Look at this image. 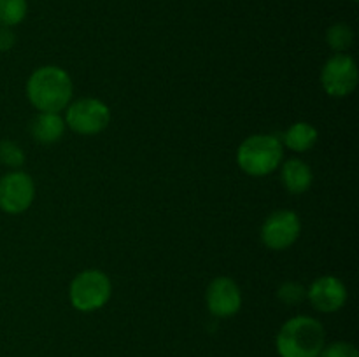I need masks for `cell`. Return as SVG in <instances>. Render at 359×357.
I'll return each mask as SVG.
<instances>
[{
	"instance_id": "obj_8",
	"label": "cell",
	"mask_w": 359,
	"mask_h": 357,
	"mask_svg": "<svg viewBox=\"0 0 359 357\" xmlns=\"http://www.w3.org/2000/svg\"><path fill=\"white\" fill-rule=\"evenodd\" d=\"M35 196L34 181L25 172H11L0 178V209L7 214H21Z\"/></svg>"
},
{
	"instance_id": "obj_11",
	"label": "cell",
	"mask_w": 359,
	"mask_h": 357,
	"mask_svg": "<svg viewBox=\"0 0 359 357\" xmlns=\"http://www.w3.org/2000/svg\"><path fill=\"white\" fill-rule=\"evenodd\" d=\"M65 132V121L56 112H41L32 122V135L42 144L58 142Z\"/></svg>"
},
{
	"instance_id": "obj_12",
	"label": "cell",
	"mask_w": 359,
	"mask_h": 357,
	"mask_svg": "<svg viewBox=\"0 0 359 357\" xmlns=\"http://www.w3.org/2000/svg\"><path fill=\"white\" fill-rule=\"evenodd\" d=\"M283 184L293 195H302L312 184V170L302 160H287L283 164Z\"/></svg>"
},
{
	"instance_id": "obj_18",
	"label": "cell",
	"mask_w": 359,
	"mask_h": 357,
	"mask_svg": "<svg viewBox=\"0 0 359 357\" xmlns=\"http://www.w3.org/2000/svg\"><path fill=\"white\" fill-rule=\"evenodd\" d=\"M319 357H359V352L353 343L333 342L323 346Z\"/></svg>"
},
{
	"instance_id": "obj_15",
	"label": "cell",
	"mask_w": 359,
	"mask_h": 357,
	"mask_svg": "<svg viewBox=\"0 0 359 357\" xmlns=\"http://www.w3.org/2000/svg\"><path fill=\"white\" fill-rule=\"evenodd\" d=\"M354 41V31L349 24L346 23H337L328 28L326 31V42L330 48L337 52H344L351 48Z\"/></svg>"
},
{
	"instance_id": "obj_2",
	"label": "cell",
	"mask_w": 359,
	"mask_h": 357,
	"mask_svg": "<svg viewBox=\"0 0 359 357\" xmlns=\"http://www.w3.org/2000/svg\"><path fill=\"white\" fill-rule=\"evenodd\" d=\"M325 340L321 322L309 315H298L280 328L276 346L280 357H319Z\"/></svg>"
},
{
	"instance_id": "obj_14",
	"label": "cell",
	"mask_w": 359,
	"mask_h": 357,
	"mask_svg": "<svg viewBox=\"0 0 359 357\" xmlns=\"http://www.w3.org/2000/svg\"><path fill=\"white\" fill-rule=\"evenodd\" d=\"M27 0H0V27H16L25 20Z\"/></svg>"
},
{
	"instance_id": "obj_16",
	"label": "cell",
	"mask_w": 359,
	"mask_h": 357,
	"mask_svg": "<svg viewBox=\"0 0 359 357\" xmlns=\"http://www.w3.org/2000/svg\"><path fill=\"white\" fill-rule=\"evenodd\" d=\"M0 161L6 167L18 168L25 163V153L13 140H2L0 142Z\"/></svg>"
},
{
	"instance_id": "obj_17",
	"label": "cell",
	"mask_w": 359,
	"mask_h": 357,
	"mask_svg": "<svg viewBox=\"0 0 359 357\" xmlns=\"http://www.w3.org/2000/svg\"><path fill=\"white\" fill-rule=\"evenodd\" d=\"M277 296L283 301L284 304H298L305 300L307 296V290L302 284L298 282H286L279 287L277 290Z\"/></svg>"
},
{
	"instance_id": "obj_5",
	"label": "cell",
	"mask_w": 359,
	"mask_h": 357,
	"mask_svg": "<svg viewBox=\"0 0 359 357\" xmlns=\"http://www.w3.org/2000/svg\"><path fill=\"white\" fill-rule=\"evenodd\" d=\"M111 112L97 98H81L67 108L65 122L79 135H95L107 128Z\"/></svg>"
},
{
	"instance_id": "obj_3",
	"label": "cell",
	"mask_w": 359,
	"mask_h": 357,
	"mask_svg": "<svg viewBox=\"0 0 359 357\" xmlns=\"http://www.w3.org/2000/svg\"><path fill=\"white\" fill-rule=\"evenodd\" d=\"M283 160V144L273 135H252L241 144L237 161L245 174L263 177L276 170Z\"/></svg>"
},
{
	"instance_id": "obj_4",
	"label": "cell",
	"mask_w": 359,
	"mask_h": 357,
	"mask_svg": "<svg viewBox=\"0 0 359 357\" xmlns=\"http://www.w3.org/2000/svg\"><path fill=\"white\" fill-rule=\"evenodd\" d=\"M111 280L100 270H86L70 284V303L79 312H95L111 298Z\"/></svg>"
},
{
	"instance_id": "obj_6",
	"label": "cell",
	"mask_w": 359,
	"mask_h": 357,
	"mask_svg": "<svg viewBox=\"0 0 359 357\" xmlns=\"http://www.w3.org/2000/svg\"><path fill=\"white\" fill-rule=\"evenodd\" d=\"M321 83L326 93L332 94V97H347L358 86L356 62L346 52H339V55L332 56L323 66Z\"/></svg>"
},
{
	"instance_id": "obj_20",
	"label": "cell",
	"mask_w": 359,
	"mask_h": 357,
	"mask_svg": "<svg viewBox=\"0 0 359 357\" xmlns=\"http://www.w3.org/2000/svg\"><path fill=\"white\" fill-rule=\"evenodd\" d=\"M353 2H358V0H353Z\"/></svg>"
},
{
	"instance_id": "obj_9",
	"label": "cell",
	"mask_w": 359,
	"mask_h": 357,
	"mask_svg": "<svg viewBox=\"0 0 359 357\" xmlns=\"http://www.w3.org/2000/svg\"><path fill=\"white\" fill-rule=\"evenodd\" d=\"M242 294L237 284L228 276H217L207 289V307L219 318L231 317L241 310Z\"/></svg>"
},
{
	"instance_id": "obj_13",
	"label": "cell",
	"mask_w": 359,
	"mask_h": 357,
	"mask_svg": "<svg viewBox=\"0 0 359 357\" xmlns=\"http://www.w3.org/2000/svg\"><path fill=\"white\" fill-rule=\"evenodd\" d=\"M318 142V130L309 122H294L284 133V144L294 153H305L311 150Z\"/></svg>"
},
{
	"instance_id": "obj_7",
	"label": "cell",
	"mask_w": 359,
	"mask_h": 357,
	"mask_svg": "<svg viewBox=\"0 0 359 357\" xmlns=\"http://www.w3.org/2000/svg\"><path fill=\"white\" fill-rule=\"evenodd\" d=\"M300 219L291 210H277L266 217L262 226V240L272 251H284L291 247L300 237Z\"/></svg>"
},
{
	"instance_id": "obj_19",
	"label": "cell",
	"mask_w": 359,
	"mask_h": 357,
	"mask_svg": "<svg viewBox=\"0 0 359 357\" xmlns=\"http://www.w3.org/2000/svg\"><path fill=\"white\" fill-rule=\"evenodd\" d=\"M16 44V34L11 27H0V52H6L13 49Z\"/></svg>"
},
{
	"instance_id": "obj_10",
	"label": "cell",
	"mask_w": 359,
	"mask_h": 357,
	"mask_svg": "<svg viewBox=\"0 0 359 357\" xmlns=\"http://www.w3.org/2000/svg\"><path fill=\"white\" fill-rule=\"evenodd\" d=\"M307 296L316 310L323 312V314H332V312L340 310L346 304L347 290L342 280L326 275L312 284Z\"/></svg>"
},
{
	"instance_id": "obj_1",
	"label": "cell",
	"mask_w": 359,
	"mask_h": 357,
	"mask_svg": "<svg viewBox=\"0 0 359 357\" xmlns=\"http://www.w3.org/2000/svg\"><path fill=\"white\" fill-rule=\"evenodd\" d=\"M27 94L32 105L41 112L58 114L72 98V80L60 66H41L28 79Z\"/></svg>"
}]
</instances>
